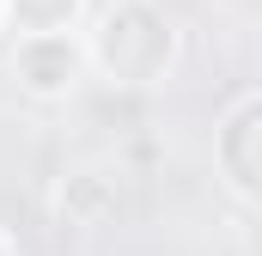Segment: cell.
Wrapping results in <instances>:
<instances>
[{
    "label": "cell",
    "mask_w": 262,
    "mask_h": 256,
    "mask_svg": "<svg viewBox=\"0 0 262 256\" xmlns=\"http://www.w3.org/2000/svg\"><path fill=\"white\" fill-rule=\"evenodd\" d=\"M85 49L104 86H159L177 67V18L159 0H110L92 18Z\"/></svg>",
    "instance_id": "6da1fadb"
},
{
    "label": "cell",
    "mask_w": 262,
    "mask_h": 256,
    "mask_svg": "<svg viewBox=\"0 0 262 256\" xmlns=\"http://www.w3.org/2000/svg\"><path fill=\"white\" fill-rule=\"evenodd\" d=\"M6 73L31 104H67L92 79L85 31H25L12 43V55H6Z\"/></svg>",
    "instance_id": "7a4b0ae2"
},
{
    "label": "cell",
    "mask_w": 262,
    "mask_h": 256,
    "mask_svg": "<svg viewBox=\"0 0 262 256\" xmlns=\"http://www.w3.org/2000/svg\"><path fill=\"white\" fill-rule=\"evenodd\" d=\"M213 153H220L226 189L238 195V201H250V207H262V92L238 98V104L220 116Z\"/></svg>",
    "instance_id": "3957f363"
},
{
    "label": "cell",
    "mask_w": 262,
    "mask_h": 256,
    "mask_svg": "<svg viewBox=\"0 0 262 256\" xmlns=\"http://www.w3.org/2000/svg\"><path fill=\"white\" fill-rule=\"evenodd\" d=\"M116 207H122V183H116V171H104V165H79V171H67L61 183H55V220L73 226V232L110 226Z\"/></svg>",
    "instance_id": "277c9868"
},
{
    "label": "cell",
    "mask_w": 262,
    "mask_h": 256,
    "mask_svg": "<svg viewBox=\"0 0 262 256\" xmlns=\"http://www.w3.org/2000/svg\"><path fill=\"white\" fill-rule=\"evenodd\" d=\"M85 0H6V25L25 31H79Z\"/></svg>",
    "instance_id": "5b68a950"
},
{
    "label": "cell",
    "mask_w": 262,
    "mask_h": 256,
    "mask_svg": "<svg viewBox=\"0 0 262 256\" xmlns=\"http://www.w3.org/2000/svg\"><path fill=\"white\" fill-rule=\"evenodd\" d=\"M0 256H12V244H6V238H0Z\"/></svg>",
    "instance_id": "8992f818"
},
{
    "label": "cell",
    "mask_w": 262,
    "mask_h": 256,
    "mask_svg": "<svg viewBox=\"0 0 262 256\" xmlns=\"http://www.w3.org/2000/svg\"><path fill=\"white\" fill-rule=\"evenodd\" d=\"M0 25H6V0H0Z\"/></svg>",
    "instance_id": "52a82bcc"
}]
</instances>
